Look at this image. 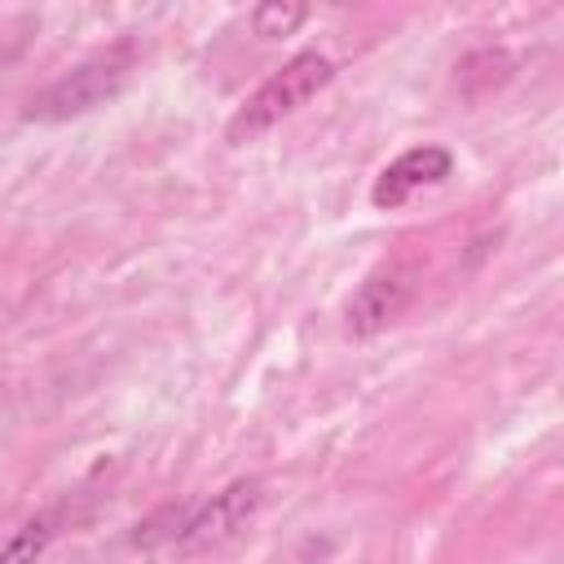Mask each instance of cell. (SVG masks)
<instances>
[{"mask_svg":"<svg viewBox=\"0 0 564 564\" xmlns=\"http://www.w3.org/2000/svg\"><path fill=\"white\" fill-rule=\"evenodd\" d=\"M335 79V62L317 48L295 53L282 70H273L229 119V141H251L260 132H269L273 123H282L286 115H295L308 97H317L326 84Z\"/></svg>","mask_w":564,"mask_h":564,"instance_id":"6da1fadb","label":"cell"},{"mask_svg":"<svg viewBox=\"0 0 564 564\" xmlns=\"http://www.w3.org/2000/svg\"><path fill=\"white\" fill-rule=\"evenodd\" d=\"M128 70H132V48L97 53V57L79 62L75 70H66L62 79H53L44 93H35L22 115L35 123H62V119L88 115L128 84Z\"/></svg>","mask_w":564,"mask_h":564,"instance_id":"7a4b0ae2","label":"cell"},{"mask_svg":"<svg viewBox=\"0 0 564 564\" xmlns=\"http://www.w3.org/2000/svg\"><path fill=\"white\" fill-rule=\"evenodd\" d=\"M260 502H264L260 480H234L220 494H212L203 502H189V516H185V529H181L176 546L194 551V546H216V542L234 538L260 511Z\"/></svg>","mask_w":564,"mask_h":564,"instance_id":"3957f363","label":"cell"},{"mask_svg":"<svg viewBox=\"0 0 564 564\" xmlns=\"http://www.w3.org/2000/svg\"><path fill=\"white\" fill-rule=\"evenodd\" d=\"M454 172V154L445 145H414L405 154H397L379 176H375V189H370V203L375 207H401L410 203L419 189H432L441 185L445 176Z\"/></svg>","mask_w":564,"mask_h":564,"instance_id":"277c9868","label":"cell"},{"mask_svg":"<svg viewBox=\"0 0 564 564\" xmlns=\"http://www.w3.org/2000/svg\"><path fill=\"white\" fill-rule=\"evenodd\" d=\"M414 295V273L410 269H383V273H370L361 282V291L352 295L348 304V330L352 335H375L383 330Z\"/></svg>","mask_w":564,"mask_h":564,"instance_id":"5b68a950","label":"cell"},{"mask_svg":"<svg viewBox=\"0 0 564 564\" xmlns=\"http://www.w3.org/2000/svg\"><path fill=\"white\" fill-rule=\"evenodd\" d=\"M48 542H53V516H35V520H26L0 546V564H40V555H44Z\"/></svg>","mask_w":564,"mask_h":564,"instance_id":"8992f818","label":"cell"},{"mask_svg":"<svg viewBox=\"0 0 564 564\" xmlns=\"http://www.w3.org/2000/svg\"><path fill=\"white\" fill-rule=\"evenodd\" d=\"M304 4H256L251 9V31L256 35H264V40H273V35H286V31H295L300 22H304Z\"/></svg>","mask_w":564,"mask_h":564,"instance_id":"52a82bcc","label":"cell"}]
</instances>
